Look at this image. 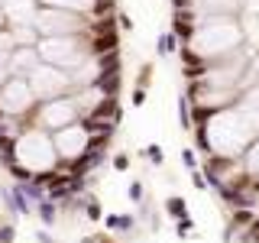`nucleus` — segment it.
<instances>
[{
	"label": "nucleus",
	"mask_w": 259,
	"mask_h": 243,
	"mask_svg": "<svg viewBox=\"0 0 259 243\" xmlns=\"http://www.w3.org/2000/svg\"><path fill=\"white\" fill-rule=\"evenodd\" d=\"M194 149L204 156H227L240 159L246 152V146L259 136V113H249L230 104V107L210 110L207 124L194 127Z\"/></svg>",
	"instance_id": "nucleus-1"
},
{
	"label": "nucleus",
	"mask_w": 259,
	"mask_h": 243,
	"mask_svg": "<svg viewBox=\"0 0 259 243\" xmlns=\"http://www.w3.org/2000/svg\"><path fill=\"white\" fill-rule=\"evenodd\" d=\"M240 46H243V32L237 16H201L188 43V49L204 62L224 59V55L237 52Z\"/></svg>",
	"instance_id": "nucleus-2"
},
{
	"label": "nucleus",
	"mask_w": 259,
	"mask_h": 243,
	"mask_svg": "<svg viewBox=\"0 0 259 243\" xmlns=\"http://www.w3.org/2000/svg\"><path fill=\"white\" fill-rule=\"evenodd\" d=\"M0 162H16L29 175H42L49 169H55L59 166V156H55V146H52V133L42 127H23L13 136L10 152L0 156Z\"/></svg>",
	"instance_id": "nucleus-3"
},
{
	"label": "nucleus",
	"mask_w": 259,
	"mask_h": 243,
	"mask_svg": "<svg viewBox=\"0 0 259 243\" xmlns=\"http://www.w3.org/2000/svg\"><path fill=\"white\" fill-rule=\"evenodd\" d=\"M36 52H39V62L55 65V68L68 71V75L78 71L94 55L88 36H39Z\"/></svg>",
	"instance_id": "nucleus-4"
},
{
	"label": "nucleus",
	"mask_w": 259,
	"mask_h": 243,
	"mask_svg": "<svg viewBox=\"0 0 259 243\" xmlns=\"http://www.w3.org/2000/svg\"><path fill=\"white\" fill-rule=\"evenodd\" d=\"M78 120V107H75V97L62 94V97H49V101H36L26 117H23V127H42V130H62L68 124Z\"/></svg>",
	"instance_id": "nucleus-5"
},
{
	"label": "nucleus",
	"mask_w": 259,
	"mask_h": 243,
	"mask_svg": "<svg viewBox=\"0 0 259 243\" xmlns=\"http://www.w3.org/2000/svg\"><path fill=\"white\" fill-rule=\"evenodd\" d=\"M88 20L71 10H59V7H36L32 26L39 36H88Z\"/></svg>",
	"instance_id": "nucleus-6"
},
{
	"label": "nucleus",
	"mask_w": 259,
	"mask_h": 243,
	"mask_svg": "<svg viewBox=\"0 0 259 243\" xmlns=\"http://www.w3.org/2000/svg\"><path fill=\"white\" fill-rule=\"evenodd\" d=\"M52 146H55V156H59L62 166H71V162H78L91 149V133H88V127L81 120H75V124H68L62 130H52Z\"/></svg>",
	"instance_id": "nucleus-7"
},
{
	"label": "nucleus",
	"mask_w": 259,
	"mask_h": 243,
	"mask_svg": "<svg viewBox=\"0 0 259 243\" xmlns=\"http://www.w3.org/2000/svg\"><path fill=\"white\" fill-rule=\"evenodd\" d=\"M36 107V94H32L29 81L26 78H7L4 85H0V113L10 120H20Z\"/></svg>",
	"instance_id": "nucleus-8"
},
{
	"label": "nucleus",
	"mask_w": 259,
	"mask_h": 243,
	"mask_svg": "<svg viewBox=\"0 0 259 243\" xmlns=\"http://www.w3.org/2000/svg\"><path fill=\"white\" fill-rule=\"evenodd\" d=\"M29 88L36 94V101H49V97H62V94H71V75L55 65H46L39 62L36 68L29 71Z\"/></svg>",
	"instance_id": "nucleus-9"
},
{
	"label": "nucleus",
	"mask_w": 259,
	"mask_h": 243,
	"mask_svg": "<svg viewBox=\"0 0 259 243\" xmlns=\"http://www.w3.org/2000/svg\"><path fill=\"white\" fill-rule=\"evenodd\" d=\"M39 65V52L36 46H16L10 55H7V68H10V78H29V71Z\"/></svg>",
	"instance_id": "nucleus-10"
},
{
	"label": "nucleus",
	"mask_w": 259,
	"mask_h": 243,
	"mask_svg": "<svg viewBox=\"0 0 259 243\" xmlns=\"http://www.w3.org/2000/svg\"><path fill=\"white\" fill-rule=\"evenodd\" d=\"M240 32H243V43H249L246 49L259 52V10H240Z\"/></svg>",
	"instance_id": "nucleus-11"
},
{
	"label": "nucleus",
	"mask_w": 259,
	"mask_h": 243,
	"mask_svg": "<svg viewBox=\"0 0 259 243\" xmlns=\"http://www.w3.org/2000/svg\"><path fill=\"white\" fill-rule=\"evenodd\" d=\"M39 7H59V10H71L81 16H91L94 10V0H36Z\"/></svg>",
	"instance_id": "nucleus-12"
},
{
	"label": "nucleus",
	"mask_w": 259,
	"mask_h": 243,
	"mask_svg": "<svg viewBox=\"0 0 259 243\" xmlns=\"http://www.w3.org/2000/svg\"><path fill=\"white\" fill-rule=\"evenodd\" d=\"M97 88L104 91V97H120V88H123V68H117V71H101Z\"/></svg>",
	"instance_id": "nucleus-13"
},
{
	"label": "nucleus",
	"mask_w": 259,
	"mask_h": 243,
	"mask_svg": "<svg viewBox=\"0 0 259 243\" xmlns=\"http://www.w3.org/2000/svg\"><path fill=\"white\" fill-rule=\"evenodd\" d=\"M240 169H243L249 178H256V182H259V136L246 146V152L240 156Z\"/></svg>",
	"instance_id": "nucleus-14"
},
{
	"label": "nucleus",
	"mask_w": 259,
	"mask_h": 243,
	"mask_svg": "<svg viewBox=\"0 0 259 243\" xmlns=\"http://www.w3.org/2000/svg\"><path fill=\"white\" fill-rule=\"evenodd\" d=\"M10 36H13V46H36L39 43V32L32 23H16V26H10Z\"/></svg>",
	"instance_id": "nucleus-15"
},
{
	"label": "nucleus",
	"mask_w": 259,
	"mask_h": 243,
	"mask_svg": "<svg viewBox=\"0 0 259 243\" xmlns=\"http://www.w3.org/2000/svg\"><path fill=\"white\" fill-rule=\"evenodd\" d=\"M237 107L249 110V113H259V81L246 85V88H243V91L237 94Z\"/></svg>",
	"instance_id": "nucleus-16"
},
{
	"label": "nucleus",
	"mask_w": 259,
	"mask_h": 243,
	"mask_svg": "<svg viewBox=\"0 0 259 243\" xmlns=\"http://www.w3.org/2000/svg\"><path fill=\"white\" fill-rule=\"evenodd\" d=\"M32 214H36L39 221H42V227H55V224H59V205H55V201H49V198L39 201Z\"/></svg>",
	"instance_id": "nucleus-17"
},
{
	"label": "nucleus",
	"mask_w": 259,
	"mask_h": 243,
	"mask_svg": "<svg viewBox=\"0 0 259 243\" xmlns=\"http://www.w3.org/2000/svg\"><path fill=\"white\" fill-rule=\"evenodd\" d=\"M172 52H178V39L172 36V32H159L156 36V55L159 59H168Z\"/></svg>",
	"instance_id": "nucleus-18"
},
{
	"label": "nucleus",
	"mask_w": 259,
	"mask_h": 243,
	"mask_svg": "<svg viewBox=\"0 0 259 243\" xmlns=\"http://www.w3.org/2000/svg\"><path fill=\"white\" fill-rule=\"evenodd\" d=\"M81 214H84L88 221H94V224H101V217H104V208H101V201H97L91 191H84V211H81Z\"/></svg>",
	"instance_id": "nucleus-19"
},
{
	"label": "nucleus",
	"mask_w": 259,
	"mask_h": 243,
	"mask_svg": "<svg viewBox=\"0 0 259 243\" xmlns=\"http://www.w3.org/2000/svg\"><path fill=\"white\" fill-rule=\"evenodd\" d=\"M178 124H182L185 133H191V97L178 94Z\"/></svg>",
	"instance_id": "nucleus-20"
},
{
	"label": "nucleus",
	"mask_w": 259,
	"mask_h": 243,
	"mask_svg": "<svg viewBox=\"0 0 259 243\" xmlns=\"http://www.w3.org/2000/svg\"><path fill=\"white\" fill-rule=\"evenodd\" d=\"M175 237H178V240L198 237V233H194V217H191V214H185V217H178V221H175Z\"/></svg>",
	"instance_id": "nucleus-21"
},
{
	"label": "nucleus",
	"mask_w": 259,
	"mask_h": 243,
	"mask_svg": "<svg viewBox=\"0 0 259 243\" xmlns=\"http://www.w3.org/2000/svg\"><path fill=\"white\" fill-rule=\"evenodd\" d=\"M165 214H168V217H175V221H178V217H185V214H188V201L178 198V194L165 198Z\"/></svg>",
	"instance_id": "nucleus-22"
},
{
	"label": "nucleus",
	"mask_w": 259,
	"mask_h": 243,
	"mask_svg": "<svg viewBox=\"0 0 259 243\" xmlns=\"http://www.w3.org/2000/svg\"><path fill=\"white\" fill-rule=\"evenodd\" d=\"M237 237L243 240V243H259V211H256V217L246 224V230L243 233H237Z\"/></svg>",
	"instance_id": "nucleus-23"
},
{
	"label": "nucleus",
	"mask_w": 259,
	"mask_h": 243,
	"mask_svg": "<svg viewBox=\"0 0 259 243\" xmlns=\"http://www.w3.org/2000/svg\"><path fill=\"white\" fill-rule=\"evenodd\" d=\"M143 156L149 159L152 166H162V162H165V149H162L159 143H149V146H146V149H143Z\"/></svg>",
	"instance_id": "nucleus-24"
},
{
	"label": "nucleus",
	"mask_w": 259,
	"mask_h": 243,
	"mask_svg": "<svg viewBox=\"0 0 259 243\" xmlns=\"http://www.w3.org/2000/svg\"><path fill=\"white\" fill-rule=\"evenodd\" d=\"M149 85H152V62H143L140 71H136V88H146V91H149Z\"/></svg>",
	"instance_id": "nucleus-25"
},
{
	"label": "nucleus",
	"mask_w": 259,
	"mask_h": 243,
	"mask_svg": "<svg viewBox=\"0 0 259 243\" xmlns=\"http://www.w3.org/2000/svg\"><path fill=\"white\" fill-rule=\"evenodd\" d=\"M126 198L133 201V205H143V201H146V188H143V182H130V185H126Z\"/></svg>",
	"instance_id": "nucleus-26"
},
{
	"label": "nucleus",
	"mask_w": 259,
	"mask_h": 243,
	"mask_svg": "<svg viewBox=\"0 0 259 243\" xmlns=\"http://www.w3.org/2000/svg\"><path fill=\"white\" fill-rule=\"evenodd\" d=\"M182 166L188 169V172H191V169H198L201 166V162H198V149H182Z\"/></svg>",
	"instance_id": "nucleus-27"
},
{
	"label": "nucleus",
	"mask_w": 259,
	"mask_h": 243,
	"mask_svg": "<svg viewBox=\"0 0 259 243\" xmlns=\"http://www.w3.org/2000/svg\"><path fill=\"white\" fill-rule=\"evenodd\" d=\"M191 185H194V191H207V178H204V172H201V166L191 169Z\"/></svg>",
	"instance_id": "nucleus-28"
},
{
	"label": "nucleus",
	"mask_w": 259,
	"mask_h": 243,
	"mask_svg": "<svg viewBox=\"0 0 259 243\" xmlns=\"http://www.w3.org/2000/svg\"><path fill=\"white\" fill-rule=\"evenodd\" d=\"M143 104H146V88L133 85V91H130V107H143Z\"/></svg>",
	"instance_id": "nucleus-29"
},
{
	"label": "nucleus",
	"mask_w": 259,
	"mask_h": 243,
	"mask_svg": "<svg viewBox=\"0 0 259 243\" xmlns=\"http://www.w3.org/2000/svg\"><path fill=\"white\" fill-rule=\"evenodd\" d=\"M110 166L117 169V172H130V156H126V152H117V156L110 159Z\"/></svg>",
	"instance_id": "nucleus-30"
},
{
	"label": "nucleus",
	"mask_w": 259,
	"mask_h": 243,
	"mask_svg": "<svg viewBox=\"0 0 259 243\" xmlns=\"http://www.w3.org/2000/svg\"><path fill=\"white\" fill-rule=\"evenodd\" d=\"M16 240V227L7 221V224H0V243H13Z\"/></svg>",
	"instance_id": "nucleus-31"
},
{
	"label": "nucleus",
	"mask_w": 259,
	"mask_h": 243,
	"mask_svg": "<svg viewBox=\"0 0 259 243\" xmlns=\"http://www.w3.org/2000/svg\"><path fill=\"white\" fill-rule=\"evenodd\" d=\"M117 23H120V32H133L136 29V23H133V16H130V13H117Z\"/></svg>",
	"instance_id": "nucleus-32"
},
{
	"label": "nucleus",
	"mask_w": 259,
	"mask_h": 243,
	"mask_svg": "<svg viewBox=\"0 0 259 243\" xmlns=\"http://www.w3.org/2000/svg\"><path fill=\"white\" fill-rule=\"evenodd\" d=\"M101 224H104V227H107V230H110V233H117V224H120V214H104V217H101Z\"/></svg>",
	"instance_id": "nucleus-33"
},
{
	"label": "nucleus",
	"mask_w": 259,
	"mask_h": 243,
	"mask_svg": "<svg viewBox=\"0 0 259 243\" xmlns=\"http://www.w3.org/2000/svg\"><path fill=\"white\" fill-rule=\"evenodd\" d=\"M10 78V68H7V55H0V85Z\"/></svg>",
	"instance_id": "nucleus-34"
},
{
	"label": "nucleus",
	"mask_w": 259,
	"mask_h": 243,
	"mask_svg": "<svg viewBox=\"0 0 259 243\" xmlns=\"http://www.w3.org/2000/svg\"><path fill=\"white\" fill-rule=\"evenodd\" d=\"M97 243H120L113 233H97Z\"/></svg>",
	"instance_id": "nucleus-35"
},
{
	"label": "nucleus",
	"mask_w": 259,
	"mask_h": 243,
	"mask_svg": "<svg viewBox=\"0 0 259 243\" xmlns=\"http://www.w3.org/2000/svg\"><path fill=\"white\" fill-rule=\"evenodd\" d=\"M36 240H39V243H59V240H55V237H49L46 230H39V233H36Z\"/></svg>",
	"instance_id": "nucleus-36"
},
{
	"label": "nucleus",
	"mask_w": 259,
	"mask_h": 243,
	"mask_svg": "<svg viewBox=\"0 0 259 243\" xmlns=\"http://www.w3.org/2000/svg\"><path fill=\"white\" fill-rule=\"evenodd\" d=\"M78 243H97V233H88V237H81Z\"/></svg>",
	"instance_id": "nucleus-37"
},
{
	"label": "nucleus",
	"mask_w": 259,
	"mask_h": 243,
	"mask_svg": "<svg viewBox=\"0 0 259 243\" xmlns=\"http://www.w3.org/2000/svg\"><path fill=\"white\" fill-rule=\"evenodd\" d=\"M7 26V16H4V10H0V29H4Z\"/></svg>",
	"instance_id": "nucleus-38"
}]
</instances>
